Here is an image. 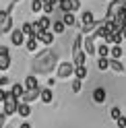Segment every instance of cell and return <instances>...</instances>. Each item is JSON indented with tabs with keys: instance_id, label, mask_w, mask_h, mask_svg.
<instances>
[{
	"instance_id": "37",
	"label": "cell",
	"mask_w": 126,
	"mask_h": 128,
	"mask_svg": "<svg viewBox=\"0 0 126 128\" xmlns=\"http://www.w3.org/2000/svg\"><path fill=\"white\" fill-rule=\"evenodd\" d=\"M122 10L126 12V0H124V2H122Z\"/></svg>"
},
{
	"instance_id": "16",
	"label": "cell",
	"mask_w": 126,
	"mask_h": 128,
	"mask_svg": "<svg viewBox=\"0 0 126 128\" xmlns=\"http://www.w3.org/2000/svg\"><path fill=\"white\" fill-rule=\"evenodd\" d=\"M10 64V54H0V70H8Z\"/></svg>"
},
{
	"instance_id": "17",
	"label": "cell",
	"mask_w": 126,
	"mask_h": 128,
	"mask_svg": "<svg viewBox=\"0 0 126 128\" xmlns=\"http://www.w3.org/2000/svg\"><path fill=\"white\" fill-rule=\"evenodd\" d=\"M64 23H62V19H58V21H52V33H64Z\"/></svg>"
},
{
	"instance_id": "23",
	"label": "cell",
	"mask_w": 126,
	"mask_h": 128,
	"mask_svg": "<svg viewBox=\"0 0 126 128\" xmlns=\"http://www.w3.org/2000/svg\"><path fill=\"white\" fill-rule=\"evenodd\" d=\"M110 68L116 70V72H124V64L120 60H112V58H110Z\"/></svg>"
},
{
	"instance_id": "5",
	"label": "cell",
	"mask_w": 126,
	"mask_h": 128,
	"mask_svg": "<svg viewBox=\"0 0 126 128\" xmlns=\"http://www.w3.org/2000/svg\"><path fill=\"white\" fill-rule=\"evenodd\" d=\"M74 74V66L70 62H60V66H58V76L60 78H68V76H72Z\"/></svg>"
},
{
	"instance_id": "33",
	"label": "cell",
	"mask_w": 126,
	"mask_h": 128,
	"mask_svg": "<svg viewBox=\"0 0 126 128\" xmlns=\"http://www.w3.org/2000/svg\"><path fill=\"white\" fill-rule=\"evenodd\" d=\"M4 126H6V118L0 114V128H4Z\"/></svg>"
},
{
	"instance_id": "35",
	"label": "cell",
	"mask_w": 126,
	"mask_h": 128,
	"mask_svg": "<svg viewBox=\"0 0 126 128\" xmlns=\"http://www.w3.org/2000/svg\"><path fill=\"white\" fill-rule=\"evenodd\" d=\"M120 35H122V39H126V27H124V29L120 31Z\"/></svg>"
},
{
	"instance_id": "22",
	"label": "cell",
	"mask_w": 126,
	"mask_h": 128,
	"mask_svg": "<svg viewBox=\"0 0 126 128\" xmlns=\"http://www.w3.org/2000/svg\"><path fill=\"white\" fill-rule=\"evenodd\" d=\"M97 56H99V58H108V56H110V46L108 44L97 46Z\"/></svg>"
},
{
	"instance_id": "7",
	"label": "cell",
	"mask_w": 126,
	"mask_h": 128,
	"mask_svg": "<svg viewBox=\"0 0 126 128\" xmlns=\"http://www.w3.org/2000/svg\"><path fill=\"white\" fill-rule=\"evenodd\" d=\"M25 35H23V31L21 29H12L10 31V44L12 46H25Z\"/></svg>"
},
{
	"instance_id": "19",
	"label": "cell",
	"mask_w": 126,
	"mask_h": 128,
	"mask_svg": "<svg viewBox=\"0 0 126 128\" xmlns=\"http://www.w3.org/2000/svg\"><path fill=\"white\" fill-rule=\"evenodd\" d=\"M110 54H112V60H120L122 54H124V50H122L120 46H112V48H110Z\"/></svg>"
},
{
	"instance_id": "11",
	"label": "cell",
	"mask_w": 126,
	"mask_h": 128,
	"mask_svg": "<svg viewBox=\"0 0 126 128\" xmlns=\"http://www.w3.org/2000/svg\"><path fill=\"white\" fill-rule=\"evenodd\" d=\"M39 99L44 103H52L54 95H52V89H46V87H39Z\"/></svg>"
},
{
	"instance_id": "30",
	"label": "cell",
	"mask_w": 126,
	"mask_h": 128,
	"mask_svg": "<svg viewBox=\"0 0 126 128\" xmlns=\"http://www.w3.org/2000/svg\"><path fill=\"white\" fill-rule=\"evenodd\" d=\"M8 83H10V78H8V76H0V89H2L4 85H8Z\"/></svg>"
},
{
	"instance_id": "28",
	"label": "cell",
	"mask_w": 126,
	"mask_h": 128,
	"mask_svg": "<svg viewBox=\"0 0 126 128\" xmlns=\"http://www.w3.org/2000/svg\"><path fill=\"white\" fill-rule=\"evenodd\" d=\"M81 89H83V81L74 78V81H72V91H74V93H81Z\"/></svg>"
},
{
	"instance_id": "27",
	"label": "cell",
	"mask_w": 126,
	"mask_h": 128,
	"mask_svg": "<svg viewBox=\"0 0 126 128\" xmlns=\"http://www.w3.org/2000/svg\"><path fill=\"white\" fill-rule=\"evenodd\" d=\"M110 116H112V120H116V122H118V120L122 118V112H120V108H112V110H110Z\"/></svg>"
},
{
	"instance_id": "1",
	"label": "cell",
	"mask_w": 126,
	"mask_h": 128,
	"mask_svg": "<svg viewBox=\"0 0 126 128\" xmlns=\"http://www.w3.org/2000/svg\"><path fill=\"white\" fill-rule=\"evenodd\" d=\"M31 66H33V70L39 72V74H48L50 70L56 66V54H54L52 50H46V52H42V54L33 60Z\"/></svg>"
},
{
	"instance_id": "2",
	"label": "cell",
	"mask_w": 126,
	"mask_h": 128,
	"mask_svg": "<svg viewBox=\"0 0 126 128\" xmlns=\"http://www.w3.org/2000/svg\"><path fill=\"white\" fill-rule=\"evenodd\" d=\"M12 31V12L0 10V33H10Z\"/></svg>"
},
{
	"instance_id": "10",
	"label": "cell",
	"mask_w": 126,
	"mask_h": 128,
	"mask_svg": "<svg viewBox=\"0 0 126 128\" xmlns=\"http://www.w3.org/2000/svg\"><path fill=\"white\" fill-rule=\"evenodd\" d=\"M39 97V89H35V91H25L23 93V103H27V106H31V101H35Z\"/></svg>"
},
{
	"instance_id": "18",
	"label": "cell",
	"mask_w": 126,
	"mask_h": 128,
	"mask_svg": "<svg viewBox=\"0 0 126 128\" xmlns=\"http://www.w3.org/2000/svg\"><path fill=\"white\" fill-rule=\"evenodd\" d=\"M17 114H19V116H23V118L31 116V106H27V103H19V108H17Z\"/></svg>"
},
{
	"instance_id": "15",
	"label": "cell",
	"mask_w": 126,
	"mask_h": 128,
	"mask_svg": "<svg viewBox=\"0 0 126 128\" xmlns=\"http://www.w3.org/2000/svg\"><path fill=\"white\" fill-rule=\"evenodd\" d=\"M37 25H39V29H42V31H50V29H52V19L44 14V17L37 21Z\"/></svg>"
},
{
	"instance_id": "14",
	"label": "cell",
	"mask_w": 126,
	"mask_h": 128,
	"mask_svg": "<svg viewBox=\"0 0 126 128\" xmlns=\"http://www.w3.org/2000/svg\"><path fill=\"white\" fill-rule=\"evenodd\" d=\"M62 23H64V27H72V25H76V17L72 12H64L62 14Z\"/></svg>"
},
{
	"instance_id": "40",
	"label": "cell",
	"mask_w": 126,
	"mask_h": 128,
	"mask_svg": "<svg viewBox=\"0 0 126 128\" xmlns=\"http://www.w3.org/2000/svg\"><path fill=\"white\" fill-rule=\"evenodd\" d=\"M4 128H8V126H4Z\"/></svg>"
},
{
	"instance_id": "12",
	"label": "cell",
	"mask_w": 126,
	"mask_h": 128,
	"mask_svg": "<svg viewBox=\"0 0 126 128\" xmlns=\"http://www.w3.org/2000/svg\"><path fill=\"white\" fill-rule=\"evenodd\" d=\"M93 101H95V103H104L106 101V89H104V87L93 89Z\"/></svg>"
},
{
	"instance_id": "24",
	"label": "cell",
	"mask_w": 126,
	"mask_h": 128,
	"mask_svg": "<svg viewBox=\"0 0 126 128\" xmlns=\"http://www.w3.org/2000/svg\"><path fill=\"white\" fill-rule=\"evenodd\" d=\"M74 76L78 81H83V78L87 76V66H74Z\"/></svg>"
},
{
	"instance_id": "3",
	"label": "cell",
	"mask_w": 126,
	"mask_h": 128,
	"mask_svg": "<svg viewBox=\"0 0 126 128\" xmlns=\"http://www.w3.org/2000/svg\"><path fill=\"white\" fill-rule=\"evenodd\" d=\"M17 108H19L17 97H12V95L8 93V95H6V101H4V112H2V116H4V118L14 116V114H17Z\"/></svg>"
},
{
	"instance_id": "4",
	"label": "cell",
	"mask_w": 126,
	"mask_h": 128,
	"mask_svg": "<svg viewBox=\"0 0 126 128\" xmlns=\"http://www.w3.org/2000/svg\"><path fill=\"white\" fill-rule=\"evenodd\" d=\"M58 6H60L62 12H72L74 14V10H78V6H81V0H62Z\"/></svg>"
},
{
	"instance_id": "20",
	"label": "cell",
	"mask_w": 126,
	"mask_h": 128,
	"mask_svg": "<svg viewBox=\"0 0 126 128\" xmlns=\"http://www.w3.org/2000/svg\"><path fill=\"white\" fill-rule=\"evenodd\" d=\"M89 23H95V17H93L91 10H85L81 17V25H89Z\"/></svg>"
},
{
	"instance_id": "34",
	"label": "cell",
	"mask_w": 126,
	"mask_h": 128,
	"mask_svg": "<svg viewBox=\"0 0 126 128\" xmlns=\"http://www.w3.org/2000/svg\"><path fill=\"white\" fill-rule=\"evenodd\" d=\"M0 54H8V48H4V46H0Z\"/></svg>"
},
{
	"instance_id": "39",
	"label": "cell",
	"mask_w": 126,
	"mask_h": 128,
	"mask_svg": "<svg viewBox=\"0 0 126 128\" xmlns=\"http://www.w3.org/2000/svg\"><path fill=\"white\" fill-rule=\"evenodd\" d=\"M14 2H21V0H14Z\"/></svg>"
},
{
	"instance_id": "25",
	"label": "cell",
	"mask_w": 126,
	"mask_h": 128,
	"mask_svg": "<svg viewBox=\"0 0 126 128\" xmlns=\"http://www.w3.org/2000/svg\"><path fill=\"white\" fill-rule=\"evenodd\" d=\"M97 68L99 70H108L110 68V58H99L97 60Z\"/></svg>"
},
{
	"instance_id": "8",
	"label": "cell",
	"mask_w": 126,
	"mask_h": 128,
	"mask_svg": "<svg viewBox=\"0 0 126 128\" xmlns=\"http://www.w3.org/2000/svg\"><path fill=\"white\" fill-rule=\"evenodd\" d=\"M35 39H37L39 44H44V46H52L54 44V33H52V31H42Z\"/></svg>"
},
{
	"instance_id": "21",
	"label": "cell",
	"mask_w": 126,
	"mask_h": 128,
	"mask_svg": "<svg viewBox=\"0 0 126 128\" xmlns=\"http://www.w3.org/2000/svg\"><path fill=\"white\" fill-rule=\"evenodd\" d=\"M37 46H39V42H37L35 37H27V39H25V48H27V52L37 50Z\"/></svg>"
},
{
	"instance_id": "36",
	"label": "cell",
	"mask_w": 126,
	"mask_h": 128,
	"mask_svg": "<svg viewBox=\"0 0 126 128\" xmlns=\"http://www.w3.org/2000/svg\"><path fill=\"white\" fill-rule=\"evenodd\" d=\"M21 128H31V124H29V122H23V124H21Z\"/></svg>"
},
{
	"instance_id": "6",
	"label": "cell",
	"mask_w": 126,
	"mask_h": 128,
	"mask_svg": "<svg viewBox=\"0 0 126 128\" xmlns=\"http://www.w3.org/2000/svg\"><path fill=\"white\" fill-rule=\"evenodd\" d=\"M83 50H85V54H91V56H95V52H97V46H95V35H89L87 39H83Z\"/></svg>"
},
{
	"instance_id": "31",
	"label": "cell",
	"mask_w": 126,
	"mask_h": 128,
	"mask_svg": "<svg viewBox=\"0 0 126 128\" xmlns=\"http://www.w3.org/2000/svg\"><path fill=\"white\" fill-rule=\"evenodd\" d=\"M116 124H118V128H126V116H122V118L118 120Z\"/></svg>"
},
{
	"instance_id": "26",
	"label": "cell",
	"mask_w": 126,
	"mask_h": 128,
	"mask_svg": "<svg viewBox=\"0 0 126 128\" xmlns=\"http://www.w3.org/2000/svg\"><path fill=\"white\" fill-rule=\"evenodd\" d=\"M42 8H44L42 0H33V2H31V12H42Z\"/></svg>"
},
{
	"instance_id": "13",
	"label": "cell",
	"mask_w": 126,
	"mask_h": 128,
	"mask_svg": "<svg viewBox=\"0 0 126 128\" xmlns=\"http://www.w3.org/2000/svg\"><path fill=\"white\" fill-rule=\"evenodd\" d=\"M23 93H25V87H23L21 83H12V89H10V95H12V97L21 99V97H23Z\"/></svg>"
},
{
	"instance_id": "9",
	"label": "cell",
	"mask_w": 126,
	"mask_h": 128,
	"mask_svg": "<svg viewBox=\"0 0 126 128\" xmlns=\"http://www.w3.org/2000/svg\"><path fill=\"white\" fill-rule=\"evenodd\" d=\"M23 87H25V91H35L39 89V85H37V78L35 76H25V83H23Z\"/></svg>"
},
{
	"instance_id": "38",
	"label": "cell",
	"mask_w": 126,
	"mask_h": 128,
	"mask_svg": "<svg viewBox=\"0 0 126 128\" xmlns=\"http://www.w3.org/2000/svg\"><path fill=\"white\" fill-rule=\"evenodd\" d=\"M110 2H118V4H122V2H124V0H110Z\"/></svg>"
},
{
	"instance_id": "32",
	"label": "cell",
	"mask_w": 126,
	"mask_h": 128,
	"mask_svg": "<svg viewBox=\"0 0 126 128\" xmlns=\"http://www.w3.org/2000/svg\"><path fill=\"white\" fill-rule=\"evenodd\" d=\"M6 95H8V91L0 89V103H4V101H6Z\"/></svg>"
},
{
	"instance_id": "29",
	"label": "cell",
	"mask_w": 126,
	"mask_h": 128,
	"mask_svg": "<svg viewBox=\"0 0 126 128\" xmlns=\"http://www.w3.org/2000/svg\"><path fill=\"white\" fill-rule=\"evenodd\" d=\"M42 4H44V2H42ZM42 12H46V17H48L50 12H54V4H48V2H46L44 8H42Z\"/></svg>"
}]
</instances>
